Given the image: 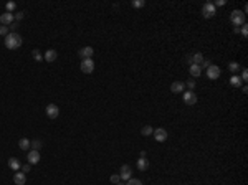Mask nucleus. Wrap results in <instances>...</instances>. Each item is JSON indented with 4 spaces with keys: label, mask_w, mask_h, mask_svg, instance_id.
<instances>
[{
    "label": "nucleus",
    "mask_w": 248,
    "mask_h": 185,
    "mask_svg": "<svg viewBox=\"0 0 248 185\" xmlns=\"http://www.w3.org/2000/svg\"><path fill=\"white\" fill-rule=\"evenodd\" d=\"M22 37L17 32H12V33H8L7 37H5V46H7L8 50H17V48H20L22 46Z\"/></svg>",
    "instance_id": "obj_1"
},
{
    "label": "nucleus",
    "mask_w": 248,
    "mask_h": 185,
    "mask_svg": "<svg viewBox=\"0 0 248 185\" xmlns=\"http://www.w3.org/2000/svg\"><path fill=\"white\" fill-rule=\"evenodd\" d=\"M230 22H232L233 27H241L245 23V13L240 10H233L230 13Z\"/></svg>",
    "instance_id": "obj_2"
},
{
    "label": "nucleus",
    "mask_w": 248,
    "mask_h": 185,
    "mask_svg": "<svg viewBox=\"0 0 248 185\" xmlns=\"http://www.w3.org/2000/svg\"><path fill=\"white\" fill-rule=\"evenodd\" d=\"M217 10H215V5L213 2H207L202 5V15L205 17V18H212V17H215Z\"/></svg>",
    "instance_id": "obj_3"
},
{
    "label": "nucleus",
    "mask_w": 248,
    "mask_h": 185,
    "mask_svg": "<svg viewBox=\"0 0 248 185\" xmlns=\"http://www.w3.org/2000/svg\"><path fill=\"white\" fill-rule=\"evenodd\" d=\"M78 55H79L81 60H93L94 50H93V46H84V48H81L78 51Z\"/></svg>",
    "instance_id": "obj_4"
},
{
    "label": "nucleus",
    "mask_w": 248,
    "mask_h": 185,
    "mask_svg": "<svg viewBox=\"0 0 248 185\" xmlns=\"http://www.w3.org/2000/svg\"><path fill=\"white\" fill-rule=\"evenodd\" d=\"M220 68H218L217 65H210L209 68H207V76H209V79H218L220 78Z\"/></svg>",
    "instance_id": "obj_5"
},
{
    "label": "nucleus",
    "mask_w": 248,
    "mask_h": 185,
    "mask_svg": "<svg viewBox=\"0 0 248 185\" xmlns=\"http://www.w3.org/2000/svg\"><path fill=\"white\" fill-rule=\"evenodd\" d=\"M79 69H81L83 73H86V74L93 73V71H94V63H93V60H81Z\"/></svg>",
    "instance_id": "obj_6"
},
{
    "label": "nucleus",
    "mask_w": 248,
    "mask_h": 185,
    "mask_svg": "<svg viewBox=\"0 0 248 185\" xmlns=\"http://www.w3.org/2000/svg\"><path fill=\"white\" fill-rule=\"evenodd\" d=\"M182 99H184V102H185L187 106H194V104L197 102V94H195L194 91H185L184 96H182Z\"/></svg>",
    "instance_id": "obj_7"
},
{
    "label": "nucleus",
    "mask_w": 248,
    "mask_h": 185,
    "mask_svg": "<svg viewBox=\"0 0 248 185\" xmlns=\"http://www.w3.org/2000/svg\"><path fill=\"white\" fill-rule=\"evenodd\" d=\"M152 136H154V139L157 142H164L165 139H167V131L164 129V127H159V129H154Z\"/></svg>",
    "instance_id": "obj_8"
},
{
    "label": "nucleus",
    "mask_w": 248,
    "mask_h": 185,
    "mask_svg": "<svg viewBox=\"0 0 248 185\" xmlns=\"http://www.w3.org/2000/svg\"><path fill=\"white\" fill-rule=\"evenodd\" d=\"M58 114H60L58 106H56V104H48V106H47V116H48V119H56V118H58Z\"/></svg>",
    "instance_id": "obj_9"
},
{
    "label": "nucleus",
    "mask_w": 248,
    "mask_h": 185,
    "mask_svg": "<svg viewBox=\"0 0 248 185\" xmlns=\"http://www.w3.org/2000/svg\"><path fill=\"white\" fill-rule=\"evenodd\" d=\"M131 173H132L131 167L126 165V164L119 169V177H121V180H129V178H131Z\"/></svg>",
    "instance_id": "obj_10"
},
{
    "label": "nucleus",
    "mask_w": 248,
    "mask_h": 185,
    "mask_svg": "<svg viewBox=\"0 0 248 185\" xmlns=\"http://www.w3.org/2000/svg\"><path fill=\"white\" fill-rule=\"evenodd\" d=\"M27 160H28V164H30V165L38 164V162H40V150H30L28 155H27Z\"/></svg>",
    "instance_id": "obj_11"
},
{
    "label": "nucleus",
    "mask_w": 248,
    "mask_h": 185,
    "mask_svg": "<svg viewBox=\"0 0 248 185\" xmlns=\"http://www.w3.org/2000/svg\"><path fill=\"white\" fill-rule=\"evenodd\" d=\"M0 23H2V25H5V27L12 25V23H13V13H8V12L2 13V15H0Z\"/></svg>",
    "instance_id": "obj_12"
},
{
    "label": "nucleus",
    "mask_w": 248,
    "mask_h": 185,
    "mask_svg": "<svg viewBox=\"0 0 248 185\" xmlns=\"http://www.w3.org/2000/svg\"><path fill=\"white\" fill-rule=\"evenodd\" d=\"M136 167H137V170H141V172H146V170L149 169V160H147L146 157H141V159H137V164H136Z\"/></svg>",
    "instance_id": "obj_13"
},
{
    "label": "nucleus",
    "mask_w": 248,
    "mask_h": 185,
    "mask_svg": "<svg viewBox=\"0 0 248 185\" xmlns=\"http://www.w3.org/2000/svg\"><path fill=\"white\" fill-rule=\"evenodd\" d=\"M13 182H15V185H25L27 175H25L23 172H17L15 175H13Z\"/></svg>",
    "instance_id": "obj_14"
},
{
    "label": "nucleus",
    "mask_w": 248,
    "mask_h": 185,
    "mask_svg": "<svg viewBox=\"0 0 248 185\" xmlns=\"http://www.w3.org/2000/svg\"><path fill=\"white\" fill-rule=\"evenodd\" d=\"M184 89H185V84H184L182 81H175V83L170 84V91L172 92H184Z\"/></svg>",
    "instance_id": "obj_15"
},
{
    "label": "nucleus",
    "mask_w": 248,
    "mask_h": 185,
    "mask_svg": "<svg viewBox=\"0 0 248 185\" xmlns=\"http://www.w3.org/2000/svg\"><path fill=\"white\" fill-rule=\"evenodd\" d=\"M189 73L192 74L194 78H199L200 74H202V68H200L199 65H190V66H189Z\"/></svg>",
    "instance_id": "obj_16"
},
{
    "label": "nucleus",
    "mask_w": 248,
    "mask_h": 185,
    "mask_svg": "<svg viewBox=\"0 0 248 185\" xmlns=\"http://www.w3.org/2000/svg\"><path fill=\"white\" fill-rule=\"evenodd\" d=\"M43 58H45V60H47L48 63H53V61L56 60V58H58V53H56L55 50H48L47 53H45V56H43Z\"/></svg>",
    "instance_id": "obj_17"
},
{
    "label": "nucleus",
    "mask_w": 248,
    "mask_h": 185,
    "mask_svg": "<svg viewBox=\"0 0 248 185\" xmlns=\"http://www.w3.org/2000/svg\"><path fill=\"white\" fill-rule=\"evenodd\" d=\"M8 167H10V169H12L13 172H17V170H18L22 165H20L18 159H15V157H10V159H8Z\"/></svg>",
    "instance_id": "obj_18"
},
{
    "label": "nucleus",
    "mask_w": 248,
    "mask_h": 185,
    "mask_svg": "<svg viewBox=\"0 0 248 185\" xmlns=\"http://www.w3.org/2000/svg\"><path fill=\"white\" fill-rule=\"evenodd\" d=\"M241 83H243V81L240 79V76H236V74H233V76L230 78V84H232L233 88H240Z\"/></svg>",
    "instance_id": "obj_19"
},
{
    "label": "nucleus",
    "mask_w": 248,
    "mask_h": 185,
    "mask_svg": "<svg viewBox=\"0 0 248 185\" xmlns=\"http://www.w3.org/2000/svg\"><path fill=\"white\" fill-rule=\"evenodd\" d=\"M18 147L22 149V150H28L30 149V141H28V139H20V142H18Z\"/></svg>",
    "instance_id": "obj_20"
},
{
    "label": "nucleus",
    "mask_w": 248,
    "mask_h": 185,
    "mask_svg": "<svg viewBox=\"0 0 248 185\" xmlns=\"http://www.w3.org/2000/svg\"><path fill=\"white\" fill-rule=\"evenodd\" d=\"M152 132H154V129L151 126H144L142 129H141V134L144 136V137H147V136H152Z\"/></svg>",
    "instance_id": "obj_21"
},
{
    "label": "nucleus",
    "mask_w": 248,
    "mask_h": 185,
    "mask_svg": "<svg viewBox=\"0 0 248 185\" xmlns=\"http://www.w3.org/2000/svg\"><path fill=\"white\" fill-rule=\"evenodd\" d=\"M192 61H194V65H200V63L204 61V56H202V53H195V55H192Z\"/></svg>",
    "instance_id": "obj_22"
},
{
    "label": "nucleus",
    "mask_w": 248,
    "mask_h": 185,
    "mask_svg": "<svg viewBox=\"0 0 248 185\" xmlns=\"http://www.w3.org/2000/svg\"><path fill=\"white\" fill-rule=\"evenodd\" d=\"M228 69H230L232 73H238V71H240V65H238L236 61H232V63L228 65Z\"/></svg>",
    "instance_id": "obj_23"
},
{
    "label": "nucleus",
    "mask_w": 248,
    "mask_h": 185,
    "mask_svg": "<svg viewBox=\"0 0 248 185\" xmlns=\"http://www.w3.org/2000/svg\"><path fill=\"white\" fill-rule=\"evenodd\" d=\"M30 147L32 150H40L42 149V141H30Z\"/></svg>",
    "instance_id": "obj_24"
},
{
    "label": "nucleus",
    "mask_w": 248,
    "mask_h": 185,
    "mask_svg": "<svg viewBox=\"0 0 248 185\" xmlns=\"http://www.w3.org/2000/svg\"><path fill=\"white\" fill-rule=\"evenodd\" d=\"M32 56H33V60H35V61H42L43 60V55L40 53V50H33L32 51Z\"/></svg>",
    "instance_id": "obj_25"
},
{
    "label": "nucleus",
    "mask_w": 248,
    "mask_h": 185,
    "mask_svg": "<svg viewBox=\"0 0 248 185\" xmlns=\"http://www.w3.org/2000/svg\"><path fill=\"white\" fill-rule=\"evenodd\" d=\"M144 5H146L144 0H132V7L134 8H141V7H144Z\"/></svg>",
    "instance_id": "obj_26"
},
{
    "label": "nucleus",
    "mask_w": 248,
    "mask_h": 185,
    "mask_svg": "<svg viewBox=\"0 0 248 185\" xmlns=\"http://www.w3.org/2000/svg\"><path fill=\"white\" fill-rule=\"evenodd\" d=\"M23 17H25V12H17V13H13V18H15V22H20V20H23Z\"/></svg>",
    "instance_id": "obj_27"
},
{
    "label": "nucleus",
    "mask_w": 248,
    "mask_h": 185,
    "mask_svg": "<svg viewBox=\"0 0 248 185\" xmlns=\"http://www.w3.org/2000/svg\"><path fill=\"white\" fill-rule=\"evenodd\" d=\"M5 7H7V12H8V13H12V12L17 8V3H15V2H8L7 5H5Z\"/></svg>",
    "instance_id": "obj_28"
},
{
    "label": "nucleus",
    "mask_w": 248,
    "mask_h": 185,
    "mask_svg": "<svg viewBox=\"0 0 248 185\" xmlns=\"http://www.w3.org/2000/svg\"><path fill=\"white\" fill-rule=\"evenodd\" d=\"M126 185H142V182L139 180V178H132V177H131L129 180H128V183H126Z\"/></svg>",
    "instance_id": "obj_29"
},
{
    "label": "nucleus",
    "mask_w": 248,
    "mask_h": 185,
    "mask_svg": "<svg viewBox=\"0 0 248 185\" xmlns=\"http://www.w3.org/2000/svg\"><path fill=\"white\" fill-rule=\"evenodd\" d=\"M8 30H10L8 27H5V25H2V27H0V35H2V37H7V35L10 33Z\"/></svg>",
    "instance_id": "obj_30"
},
{
    "label": "nucleus",
    "mask_w": 248,
    "mask_h": 185,
    "mask_svg": "<svg viewBox=\"0 0 248 185\" xmlns=\"http://www.w3.org/2000/svg\"><path fill=\"white\" fill-rule=\"evenodd\" d=\"M109 180H111V183H114V185H116L118 182H121V177H119V173H114V175H111V178H109Z\"/></svg>",
    "instance_id": "obj_31"
},
{
    "label": "nucleus",
    "mask_w": 248,
    "mask_h": 185,
    "mask_svg": "<svg viewBox=\"0 0 248 185\" xmlns=\"http://www.w3.org/2000/svg\"><path fill=\"white\" fill-rule=\"evenodd\" d=\"M240 32H241V35H243V38H246V37H248V25H245V23H243Z\"/></svg>",
    "instance_id": "obj_32"
},
{
    "label": "nucleus",
    "mask_w": 248,
    "mask_h": 185,
    "mask_svg": "<svg viewBox=\"0 0 248 185\" xmlns=\"http://www.w3.org/2000/svg\"><path fill=\"white\" fill-rule=\"evenodd\" d=\"M210 65H212V63H210L209 60H204V61H202V63H200L199 66H200V68H205V69H207V68H209Z\"/></svg>",
    "instance_id": "obj_33"
},
{
    "label": "nucleus",
    "mask_w": 248,
    "mask_h": 185,
    "mask_svg": "<svg viewBox=\"0 0 248 185\" xmlns=\"http://www.w3.org/2000/svg\"><path fill=\"white\" fill-rule=\"evenodd\" d=\"M20 169H22V172H23L25 175H27V172H30V164H25V165H22Z\"/></svg>",
    "instance_id": "obj_34"
},
{
    "label": "nucleus",
    "mask_w": 248,
    "mask_h": 185,
    "mask_svg": "<svg viewBox=\"0 0 248 185\" xmlns=\"http://www.w3.org/2000/svg\"><path fill=\"white\" fill-rule=\"evenodd\" d=\"M240 79H241V81H246V79H248V71H246V69H243V71H241Z\"/></svg>",
    "instance_id": "obj_35"
},
{
    "label": "nucleus",
    "mask_w": 248,
    "mask_h": 185,
    "mask_svg": "<svg viewBox=\"0 0 248 185\" xmlns=\"http://www.w3.org/2000/svg\"><path fill=\"white\" fill-rule=\"evenodd\" d=\"M225 3H227V2H225V0H217V2L213 3V5H215V7H223Z\"/></svg>",
    "instance_id": "obj_36"
},
{
    "label": "nucleus",
    "mask_w": 248,
    "mask_h": 185,
    "mask_svg": "<svg viewBox=\"0 0 248 185\" xmlns=\"http://www.w3.org/2000/svg\"><path fill=\"white\" fill-rule=\"evenodd\" d=\"M187 86H189V89L192 91V89L195 88V81H192V79H190V81H187Z\"/></svg>",
    "instance_id": "obj_37"
},
{
    "label": "nucleus",
    "mask_w": 248,
    "mask_h": 185,
    "mask_svg": "<svg viewBox=\"0 0 248 185\" xmlns=\"http://www.w3.org/2000/svg\"><path fill=\"white\" fill-rule=\"evenodd\" d=\"M185 61H187V65L190 66V65H194V61H192V55H187L185 56Z\"/></svg>",
    "instance_id": "obj_38"
},
{
    "label": "nucleus",
    "mask_w": 248,
    "mask_h": 185,
    "mask_svg": "<svg viewBox=\"0 0 248 185\" xmlns=\"http://www.w3.org/2000/svg\"><path fill=\"white\" fill-rule=\"evenodd\" d=\"M18 27H20V23H18V22H13V23H12V25H10V27H8V28H12V30L15 32V30H17V28H18Z\"/></svg>",
    "instance_id": "obj_39"
},
{
    "label": "nucleus",
    "mask_w": 248,
    "mask_h": 185,
    "mask_svg": "<svg viewBox=\"0 0 248 185\" xmlns=\"http://www.w3.org/2000/svg\"><path fill=\"white\" fill-rule=\"evenodd\" d=\"M116 185H126V183H121V182H118V183H116Z\"/></svg>",
    "instance_id": "obj_40"
}]
</instances>
